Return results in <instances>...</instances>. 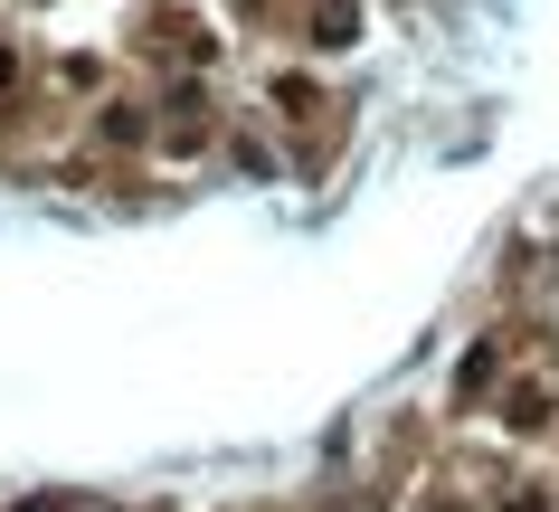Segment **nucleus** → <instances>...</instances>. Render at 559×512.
Returning <instances> with one entry per match:
<instances>
[{"mask_svg": "<svg viewBox=\"0 0 559 512\" xmlns=\"http://www.w3.org/2000/svg\"><path fill=\"white\" fill-rule=\"evenodd\" d=\"M0 86H10V48H0Z\"/></svg>", "mask_w": 559, "mask_h": 512, "instance_id": "f257e3e1", "label": "nucleus"}]
</instances>
